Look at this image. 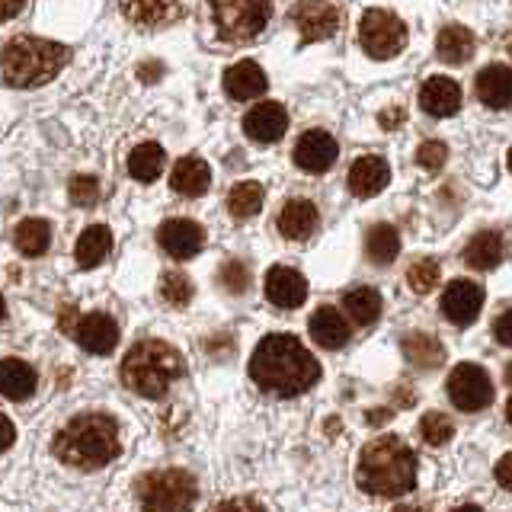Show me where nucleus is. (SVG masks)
<instances>
[{"mask_svg":"<svg viewBox=\"0 0 512 512\" xmlns=\"http://www.w3.org/2000/svg\"><path fill=\"white\" fill-rule=\"evenodd\" d=\"M122 16L138 29H164L183 16L180 0H119Z\"/></svg>","mask_w":512,"mask_h":512,"instance_id":"obj_12","label":"nucleus"},{"mask_svg":"<svg viewBox=\"0 0 512 512\" xmlns=\"http://www.w3.org/2000/svg\"><path fill=\"white\" fill-rule=\"evenodd\" d=\"M439 58L448 61V64H464L471 55H474V36L464 26H445L439 32Z\"/></svg>","mask_w":512,"mask_h":512,"instance_id":"obj_31","label":"nucleus"},{"mask_svg":"<svg viewBox=\"0 0 512 512\" xmlns=\"http://www.w3.org/2000/svg\"><path fill=\"white\" fill-rule=\"evenodd\" d=\"M36 391V368L23 359L0 362V394L7 400H23Z\"/></svg>","mask_w":512,"mask_h":512,"instance_id":"obj_26","label":"nucleus"},{"mask_svg":"<svg viewBox=\"0 0 512 512\" xmlns=\"http://www.w3.org/2000/svg\"><path fill=\"white\" fill-rule=\"evenodd\" d=\"M509 170H512V151H509Z\"/></svg>","mask_w":512,"mask_h":512,"instance_id":"obj_50","label":"nucleus"},{"mask_svg":"<svg viewBox=\"0 0 512 512\" xmlns=\"http://www.w3.org/2000/svg\"><path fill=\"white\" fill-rule=\"evenodd\" d=\"M247 282H250L247 266L240 263V260H228V263L221 266V285L228 288L231 295H244L247 292Z\"/></svg>","mask_w":512,"mask_h":512,"instance_id":"obj_38","label":"nucleus"},{"mask_svg":"<svg viewBox=\"0 0 512 512\" xmlns=\"http://www.w3.org/2000/svg\"><path fill=\"white\" fill-rule=\"evenodd\" d=\"M484 308V288L471 279H455L442 295V314L458 327H468Z\"/></svg>","mask_w":512,"mask_h":512,"instance_id":"obj_11","label":"nucleus"},{"mask_svg":"<svg viewBox=\"0 0 512 512\" xmlns=\"http://www.w3.org/2000/svg\"><path fill=\"white\" fill-rule=\"evenodd\" d=\"M506 420L512 423V397H509V404H506Z\"/></svg>","mask_w":512,"mask_h":512,"instance_id":"obj_47","label":"nucleus"},{"mask_svg":"<svg viewBox=\"0 0 512 512\" xmlns=\"http://www.w3.org/2000/svg\"><path fill=\"white\" fill-rule=\"evenodd\" d=\"M279 231L288 240H308L317 231V208L304 199H292L279 212Z\"/></svg>","mask_w":512,"mask_h":512,"instance_id":"obj_24","label":"nucleus"},{"mask_svg":"<svg viewBox=\"0 0 512 512\" xmlns=\"http://www.w3.org/2000/svg\"><path fill=\"white\" fill-rule=\"evenodd\" d=\"M170 186H173V192H180V196L196 199L212 186V170H208V164L199 157H180L170 173Z\"/></svg>","mask_w":512,"mask_h":512,"instance_id":"obj_21","label":"nucleus"},{"mask_svg":"<svg viewBox=\"0 0 512 512\" xmlns=\"http://www.w3.org/2000/svg\"><path fill=\"white\" fill-rule=\"evenodd\" d=\"M10 442H13V423L4 420V448H10Z\"/></svg>","mask_w":512,"mask_h":512,"instance_id":"obj_45","label":"nucleus"},{"mask_svg":"<svg viewBox=\"0 0 512 512\" xmlns=\"http://www.w3.org/2000/svg\"><path fill=\"white\" fill-rule=\"evenodd\" d=\"M224 90H228L231 100H253V96H260L266 90V74L260 64L253 61H240L234 68H228L224 74Z\"/></svg>","mask_w":512,"mask_h":512,"instance_id":"obj_23","label":"nucleus"},{"mask_svg":"<svg viewBox=\"0 0 512 512\" xmlns=\"http://www.w3.org/2000/svg\"><path fill=\"white\" fill-rule=\"evenodd\" d=\"M343 308L352 320H356V324L368 327V324H375L378 314H381V295L368 285L349 288V292L343 295Z\"/></svg>","mask_w":512,"mask_h":512,"instance_id":"obj_29","label":"nucleus"},{"mask_svg":"<svg viewBox=\"0 0 512 512\" xmlns=\"http://www.w3.org/2000/svg\"><path fill=\"white\" fill-rule=\"evenodd\" d=\"M407 282H410L413 292H420V295L432 292L439 282V263L436 260H416L407 272Z\"/></svg>","mask_w":512,"mask_h":512,"instance_id":"obj_37","label":"nucleus"},{"mask_svg":"<svg viewBox=\"0 0 512 512\" xmlns=\"http://www.w3.org/2000/svg\"><path fill=\"white\" fill-rule=\"evenodd\" d=\"M420 106L436 119H448L461 109V87L452 77H429L420 90Z\"/></svg>","mask_w":512,"mask_h":512,"instance_id":"obj_19","label":"nucleus"},{"mask_svg":"<svg viewBox=\"0 0 512 512\" xmlns=\"http://www.w3.org/2000/svg\"><path fill=\"white\" fill-rule=\"evenodd\" d=\"M263 208V186L260 183H237L228 196V212L234 218H253Z\"/></svg>","mask_w":512,"mask_h":512,"instance_id":"obj_33","label":"nucleus"},{"mask_svg":"<svg viewBox=\"0 0 512 512\" xmlns=\"http://www.w3.org/2000/svg\"><path fill=\"white\" fill-rule=\"evenodd\" d=\"M186 375V362L170 343L164 340H141L128 349V356L122 362V381L125 388H132L135 394L157 400L170 391L173 381H180Z\"/></svg>","mask_w":512,"mask_h":512,"instance_id":"obj_4","label":"nucleus"},{"mask_svg":"<svg viewBox=\"0 0 512 512\" xmlns=\"http://www.w3.org/2000/svg\"><path fill=\"white\" fill-rule=\"evenodd\" d=\"M160 298H164L170 308H186L192 298V282L183 272H167V276L160 279Z\"/></svg>","mask_w":512,"mask_h":512,"instance_id":"obj_35","label":"nucleus"},{"mask_svg":"<svg viewBox=\"0 0 512 512\" xmlns=\"http://www.w3.org/2000/svg\"><path fill=\"white\" fill-rule=\"evenodd\" d=\"M157 240L173 260H192V256H196L205 244V231L189 218H170V221L160 224Z\"/></svg>","mask_w":512,"mask_h":512,"instance_id":"obj_13","label":"nucleus"},{"mask_svg":"<svg viewBox=\"0 0 512 512\" xmlns=\"http://www.w3.org/2000/svg\"><path fill=\"white\" fill-rule=\"evenodd\" d=\"M445 160H448V148L442 141H423L420 151H416V164L423 170H442Z\"/></svg>","mask_w":512,"mask_h":512,"instance_id":"obj_39","label":"nucleus"},{"mask_svg":"<svg viewBox=\"0 0 512 512\" xmlns=\"http://www.w3.org/2000/svg\"><path fill=\"white\" fill-rule=\"evenodd\" d=\"M404 352H407V359H410V362L423 365V368L439 365V362L445 359L442 343H439V340H432V336H426V333H410L407 340H404Z\"/></svg>","mask_w":512,"mask_h":512,"instance_id":"obj_34","label":"nucleus"},{"mask_svg":"<svg viewBox=\"0 0 512 512\" xmlns=\"http://www.w3.org/2000/svg\"><path fill=\"white\" fill-rule=\"evenodd\" d=\"M215 512H266V509L253 500H228V503H221Z\"/></svg>","mask_w":512,"mask_h":512,"instance_id":"obj_43","label":"nucleus"},{"mask_svg":"<svg viewBox=\"0 0 512 512\" xmlns=\"http://www.w3.org/2000/svg\"><path fill=\"white\" fill-rule=\"evenodd\" d=\"M420 432H423V439L429 445H445L448 439L455 436V426H452V420H448L445 413L432 410V413H426L423 420H420Z\"/></svg>","mask_w":512,"mask_h":512,"instance_id":"obj_36","label":"nucleus"},{"mask_svg":"<svg viewBox=\"0 0 512 512\" xmlns=\"http://www.w3.org/2000/svg\"><path fill=\"white\" fill-rule=\"evenodd\" d=\"M266 298L288 311L301 308L304 298H308V282L292 266H272L266 272Z\"/></svg>","mask_w":512,"mask_h":512,"instance_id":"obj_15","label":"nucleus"},{"mask_svg":"<svg viewBox=\"0 0 512 512\" xmlns=\"http://www.w3.org/2000/svg\"><path fill=\"white\" fill-rule=\"evenodd\" d=\"M503 253H506V240L500 231H480L471 237L468 250H464V263L471 269H493L503 263Z\"/></svg>","mask_w":512,"mask_h":512,"instance_id":"obj_25","label":"nucleus"},{"mask_svg":"<svg viewBox=\"0 0 512 512\" xmlns=\"http://www.w3.org/2000/svg\"><path fill=\"white\" fill-rule=\"evenodd\" d=\"M493 474H496V484H500L503 490H512V455L496 461V471Z\"/></svg>","mask_w":512,"mask_h":512,"instance_id":"obj_42","label":"nucleus"},{"mask_svg":"<svg viewBox=\"0 0 512 512\" xmlns=\"http://www.w3.org/2000/svg\"><path fill=\"white\" fill-rule=\"evenodd\" d=\"M68 58V48L36 36H16L4 45V80L10 87L48 84Z\"/></svg>","mask_w":512,"mask_h":512,"instance_id":"obj_5","label":"nucleus"},{"mask_svg":"<svg viewBox=\"0 0 512 512\" xmlns=\"http://www.w3.org/2000/svg\"><path fill=\"white\" fill-rule=\"evenodd\" d=\"M477 100L490 109L512 106V68L506 64H490L477 74Z\"/></svg>","mask_w":512,"mask_h":512,"instance_id":"obj_20","label":"nucleus"},{"mask_svg":"<svg viewBox=\"0 0 512 512\" xmlns=\"http://www.w3.org/2000/svg\"><path fill=\"white\" fill-rule=\"evenodd\" d=\"M164 164H167V154L154 141H144L128 154V173H132L138 183H154L157 176L164 173Z\"/></svg>","mask_w":512,"mask_h":512,"instance_id":"obj_28","label":"nucleus"},{"mask_svg":"<svg viewBox=\"0 0 512 512\" xmlns=\"http://www.w3.org/2000/svg\"><path fill=\"white\" fill-rule=\"evenodd\" d=\"M506 381H509V384H512V362H509V365H506Z\"/></svg>","mask_w":512,"mask_h":512,"instance_id":"obj_49","label":"nucleus"},{"mask_svg":"<svg viewBox=\"0 0 512 512\" xmlns=\"http://www.w3.org/2000/svg\"><path fill=\"white\" fill-rule=\"evenodd\" d=\"M23 7H26V0H4V20H13Z\"/></svg>","mask_w":512,"mask_h":512,"instance_id":"obj_44","label":"nucleus"},{"mask_svg":"<svg viewBox=\"0 0 512 512\" xmlns=\"http://www.w3.org/2000/svg\"><path fill=\"white\" fill-rule=\"evenodd\" d=\"M359 487L372 496H404L416 487V455L397 436L372 439L359 455Z\"/></svg>","mask_w":512,"mask_h":512,"instance_id":"obj_2","label":"nucleus"},{"mask_svg":"<svg viewBox=\"0 0 512 512\" xmlns=\"http://www.w3.org/2000/svg\"><path fill=\"white\" fill-rule=\"evenodd\" d=\"M77 343L84 346L87 352H93V356H109V352L116 349V343H119L116 320H112L109 314H100V311L80 317V324H77Z\"/></svg>","mask_w":512,"mask_h":512,"instance_id":"obj_16","label":"nucleus"},{"mask_svg":"<svg viewBox=\"0 0 512 512\" xmlns=\"http://www.w3.org/2000/svg\"><path fill=\"white\" fill-rule=\"evenodd\" d=\"M391 183V167L381 157H359L349 167V192L359 199H372Z\"/></svg>","mask_w":512,"mask_h":512,"instance_id":"obj_18","label":"nucleus"},{"mask_svg":"<svg viewBox=\"0 0 512 512\" xmlns=\"http://www.w3.org/2000/svg\"><path fill=\"white\" fill-rule=\"evenodd\" d=\"M493 333H496V340H500L503 346H512V311H503L500 317H496Z\"/></svg>","mask_w":512,"mask_h":512,"instance_id":"obj_41","label":"nucleus"},{"mask_svg":"<svg viewBox=\"0 0 512 512\" xmlns=\"http://www.w3.org/2000/svg\"><path fill=\"white\" fill-rule=\"evenodd\" d=\"M359 42L365 48V55H372L378 61L394 58L407 45V26L388 10H368L359 23Z\"/></svg>","mask_w":512,"mask_h":512,"instance_id":"obj_8","label":"nucleus"},{"mask_svg":"<svg viewBox=\"0 0 512 512\" xmlns=\"http://www.w3.org/2000/svg\"><path fill=\"white\" fill-rule=\"evenodd\" d=\"M218 36L228 42H250L266 29L272 0H208Z\"/></svg>","mask_w":512,"mask_h":512,"instance_id":"obj_7","label":"nucleus"},{"mask_svg":"<svg viewBox=\"0 0 512 512\" xmlns=\"http://www.w3.org/2000/svg\"><path fill=\"white\" fill-rule=\"evenodd\" d=\"M448 397L452 404L464 413H477L490 407L493 400V381L487 375V368H480L474 362H461L448 375Z\"/></svg>","mask_w":512,"mask_h":512,"instance_id":"obj_9","label":"nucleus"},{"mask_svg":"<svg viewBox=\"0 0 512 512\" xmlns=\"http://www.w3.org/2000/svg\"><path fill=\"white\" fill-rule=\"evenodd\" d=\"M394 512H420V509H413V506H397Z\"/></svg>","mask_w":512,"mask_h":512,"instance_id":"obj_48","label":"nucleus"},{"mask_svg":"<svg viewBox=\"0 0 512 512\" xmlns=\"http://www.w3.org/2000/svg\"><path fill=\"white\" fill-rule=\"evenodd\" d=\"M52 448L71 468H103L119 455V423L106 413H80L58 432Z\"/></svg>","mask_w":512,"mask_h":512,"instance_id":"obj_3","label":"nucleus"},{"mask_svg":"<svg viewBox=\"0 0 512 512\" xmlns=\"http://www.w3.org/2000/svg\"><path fill=\"white\" fill-rule=\"evenodd\" d=\"M311 340L317 346H324V349H343L349 343V324H346V317L336 311V308H317L311 314Z\"/></svg>","mask_w":512,"mask_h":512,"instance_id":"obj_22","label":"nucleus"},{"mask_svg":"<svg viewBox=\"0 0 512 512\" xmlns=\"http://www.w3.org/2000/svg\"><path fill=\"white\" fill-rule=\"evenodd\" d=\"M71 199L77 205H93L96 199H100V183L93 180V176H74L71 180Z\"/></svg>","mask_w":512,"mask_h":512,"instance_id":"obj_40","label":"nucleus"},{"mask_svg":"<svg viewBox=\"0 0 512 512\" xmlns=\"http://www.w3.org/2000/svg\"><path fill=\"white\" fill-rule=\"evenodd\" d=\"M452 512H484L480 506H458V509H452Z\"/></svg>","mask_w":512,"mask_h":512,"instance_id":"obj_46","label":"nucleus"},{"mask_svg":"<svg viewBox=\"0 0 512 512\" xmlns=\"http://www.w3.org/2000/svg\"><path fill=\"white\" fill-rule=\"evenodd\" d=\"M112 250V234L106 224H93V228H87L84 234L77 237V247H74V256H77V263L84 266V269H93V266H100L106 256Z\"/></svg>","mask_w":512,"mask_h":512,"instance_id":"obj_27","label":"nucleus"},{"mask_svg":"<svg viewBox=\"0 0 512 512\" xmlns=\"http://www.w3.org/2000/svg\"><path fill=\"white\" fill-rule=\"evenodd\" d=\"M138 500L144 512H192L196 506V480L186 471H157L138 484Z\"/></svg>","mask_w":512,"mask_h":512,"instance_id":"obj_6","label":"nucleus"},{"mask_svg":"<svg viewBox=\"0 0 512 512\" xmlns=\"http://www.w3.org/2000/svg\"><path fill=\"white\" fill-rule=\"evenodd\" d=\"M336 154H340V144H336L333 135L320 132V128H314V132H304L295 144V164L301 170L308 173H324L336 164Z\"/></svg>","mask_w":512,"mask_h":512,"instance_id":"obj_14","label":"nucleus"},{"mask_svg":"<svg viewBox=\"0 0 512 512\" xmlns=\"http://www.w3.org/2000/svg\"><path fill=\"white\" fill-rule=\"evenodd\" d=\"M292 20L304 42H320L340 29V10L330 0H298L292 7Z\"/></svg>","mask_w":512,"mask_h":512,"instance_id":"obj_10","label":"nucleus"},{"mask_svg":"<svg viewBox=\"0 0 512 512\" xmlns=\"http://www.w3.org/2000/svg\"><path fill=\"white\" fill-rule=\"evenodd\" d=\"M250 378L263 391L279 397H295L314 388L320 378V362L292 333H269L250 356Z\"/></svg>","mask_w":512,"mask_h":512,"instance_id":"obj_1","label":"nucleus"},{"mask_svg":"<svg viewBox=\"0 0 512 512\" xmlns=\"http://www.w3.org/2000/svg\"><path fill=\"white\" fill-rule=\"evenodd\" d=\"M52 244V228L42 218H26L16 224V250L23 256H42Z\"/></svg>","mask_w":512,"mask_h":512,"instance_id":"obj_32","label":"nucleus"},{"mask_svg":"<svg viewBox=\"0 0 512 512\" xmlns=\"http://www.w3.org/2000/svg\"><path fill=\"white\" fill-rule=\"evenodd\" d=\"M288 128V112L279 103H263V106H253L247 116H244V132L250 141H260V144H272L285 135Z\"/></svg>","mask_w":512,"mask_h":512,"instance_id":"obj_17","label":"nucleus"},{"mask_svg":"<svg viewBox=\"0 0 512 512\" xmlns=\"http://www.w3.org/2000/svg\"><path fill=\"white\" fill-rule=\"evenodd\" d=\"M365 253H368V260L378 263V266H388V263L397 260L400 237H397V231L391 228V224H375V228H368V234H365Z\"/></svg>","mask_w":512,"mask_h":512,"instance_id":"obj_30","label":"nucleus"}]
</instances>
